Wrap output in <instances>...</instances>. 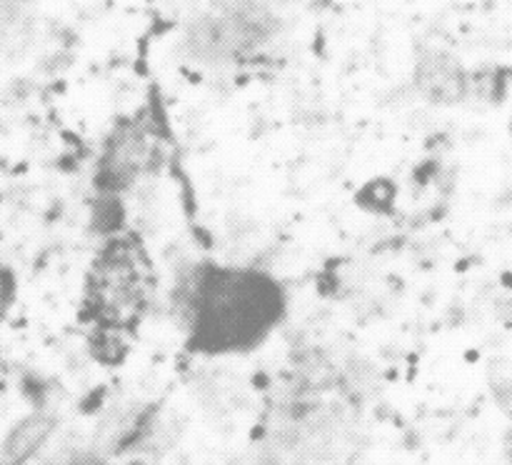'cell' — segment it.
Listing matches in <instances>:
<instances>
[{
    "label": "cell",
    "instance_id": "cell-1",
    "mask_svg": "<svg viewBox=\"0 0 512 465\" xmlns=\"http://www.w3.org/2000/svg\"><path fill=\"white\" fill-rule=\"evenodd\" d=\"M185 318L200 355H243L263 345L285 318V293L263 270L203 265L185 290Z\"/></svg>",
    "mask_w": 512,
    "mask_h": 465
},
{
    "label": "cell",
    "instance_id": "cell-2",
    "mask_svg": "<svg viewBox=\"0 0 512 465\" xmlns=\"http://www.w3.org/2000/svg\"><path fill=\"white\" fill-rule=\"evenodd\" d=\"M153 303V268L143 245L115 235L95 253L83 290V318L93 333L125 338L148 315Z\"/></svg>",
    "mask_w": 512,
    "mask_h": 465
},
{
    "label": "cell",
    "instance_id": "cell-3",
    "mask_svg": "<svg viewBox=\"0 0 512 465\" xmlns=\"http://www.w3.org/2000/svg\"><path fill=\"white\" fill-rule=\"evenodd\" d=\"M155 133L140 120H128L110 133L100 155V183L108 190H125L148 175L155 165Z\"/></svg>",
    "mask_w": 512,
    "mask_h": 465
},
{
    "label": "cell",
    "instance_id": "cell-4",
    "mask_svg": "<svg viewBox=\"0 0 512 465\" xmlns=\"http://www.w3.org/2000/svg\"><path fill=\"white\" fill-rule=\"evenodd\" d=\"M413 85L435 105H458L470 95V70L448 50L430 48L415 58Z\"/></svg>",
    "mask_w": 512,
    "mask_h": 465
},
{
    "label": "cell",
    "instance_id": "cell-5",
    "mask_svg": "<svg viewBox=\"0 0 512 465\" xmlns=\"http://www.w3.org/2000/svg\"><path fill=\"white\" fill-rule=\"evenodd\" d=\"M58 433V415L53 410H30L15 420L0 440V465H33Z\"/></svg>",
    "mask_w": 512,
    "mask_h": 465
},
{
    "label": "cell",
    "instance_id": "cell-6",
    "mask_svg": "<svg viewBox=\"0 0 512 465\" xmlns=\"http://www.w3.org/2000/svg\"><path fill=\"white\" fill-rule=\"evenodd\" d=\"M470 95L485 103H503L508 98V70L500 65H480L470 73Z\"/></svg>",
    "mask_w": 512,
    "mask_h": 465
},
{
    "label": "cell",
    "instance_id": "cell-7",
    "mask_svg": "<svg viewBox=\"0 0 512 465\" xmlns=\"http://www.w3.org/2000/svg\"><path fill=\"white\" fill-rule=\"evenodd\" d=\"M490 390H493L498 408L508 415L512 423V368L508 360H495L490 365Z\"/></svg>",
    "mask_w": 512,
    "mask_h": 465
},
{
    "label": "cell",
    "instance_id": "cell-8",
    "mask_svg": "<svg viewBox=\"0 0 512 465\" xmlns=\"http://www.w3.org/2000/svg\"><path fill=\"white\" fill-rule=\"evenodd\" d=\"M15 298H18V280H15V273L10 268H5V265H0V323L13 310Z\"/></svg>",
    "mask_w": 512,
    "mask_h": 465
},
{
    "label": "cell",
    "instance_id": "cell-9",
    "mask_svg": "<svg viewBox=\"0 0 512 465\" xmlns=\"http://www.w3.org/2000/svg\"><path fill=\"white\" fill-rule=\"evenodd\" d=\"M503 453H505V460L512 465V425L508 430H505V438H503Z\"/></svg>",
    "mask_w": 512,
    "mask_h": 465
},
{
    "label": "cell",
    "instance_id": "cell-10",
    "mask_svg": "<svg viewBox=\"0 0 512 465\" xmlns=\"http://www.w3.org/2000/svg\"><path fill=\"white\" fill-rule=\"evenodd\" d=\"M268 3H273L275 8H278V5H283V3H293V0H268Z\"/></svg>",
    "mask_w": 512,
    "mask_h": 465
},
{
    "label": "cell",
    "instance_id": "cell-11",
    "mask_svg": "<svg viewBox=\"0 0 512 465\" xmlns=\"http://www.w3.org/2000/svg\"><path fill=\"white\" fill-rule=\"evenodd\" d=\"M508 133H510V140H512V113H510V120H508Z\"/></svg>",
    "mask_w": 512,
    "mask_h": 465
}]
</instances>
